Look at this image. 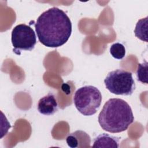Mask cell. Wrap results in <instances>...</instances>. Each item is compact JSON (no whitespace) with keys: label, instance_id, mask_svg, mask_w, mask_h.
Here are the masks:
<instances>
[{"label":"cell","instance_id":"obj_6","mask_svg":"<svg viewBox=\"0 0 148 148\" xmlns=\"http://www.w3.org/2000/svg\"><path fill=\"white\" fill-rule=\"evenodd\" d=\"M67 145L71 148H87L90 147L91 138L84 131H76L69 134L66 138Z\"/></svg>","mask_w":148,"mask_h":148},{"label":"cell","instance_id":"obj_10","mask_svg":"<svg viewBox=\"0 0 148 148\" xmlns=\"http://www.w3.org/2000/svg\"><path fill=\"white\" fill-rule=\"evenodd\" d=\"M148 64L147 62L145 61L143 63H139L136 70V77L138 81L147 84V72H148Z\"/></svg>","mask_w":148,"mask_h":148},{"label":"cell","instance_id":"obj_4","mask_svg":"<svg viewBox=\"0 0 148 148\" xmlns=\"http://www.w3.org/2000/svg\"><path fill=\"white\" fill-rule=\"evenodd\" d=\"M104 83L106 89L116 95H131L135 89L132 73L121 69L109 72Z\"/></svg>","mask_w":148,"mask_h":148},{"label":"cell","instance_id":"obj_2","mask_svg":"<svg viewBox=\"0 0 148 148\" xmlns=\"http://www.w3.org/2000/svg\"><path fill=\"white\" fill-rule=\"evenodd\" d=\"M98 123L105 131L119 133L128 129L134 122V116L130 105L120 98H110L100 112Z\"/></svg>","mask_w":148,"mask_h":148},{"label":"cell","instance_id":"obj_5","mask_svg":"<svg viewBox=\"0 0 148 148\" xmlns=\"http://www.w3.org/2000/svg\"><path fill=\"white\" fill-rule=\"evenodd\" d=\"M11 41L13 51L20 54L23 50L31 51L36 43V36L34 29L24 24L14 27L12 31Z\"/></svg>","mask_w":148,"mask_h":148},{"label":"cell","instance_id":"obj_7","mask_svg":"<svg viewBox=\"0 0 148 148\" xmlns=\"http://www.w3.org/2000/svg\"><path fill=\"white\" fill-rule=\"evenodd\" d=\"M37 109L43 115L50 116L55 113L58 109V103L54 95L49 92L41 98L38 101Z\"/></svg>","mask_w":148,"mask_h":148},{"label":"cell","instance_id":"obj_1","mask_svg":"<svg viewBox=\"0 0 148 148\" xmlns=\"http://www.w3.org/2000/svg\"><path fill=\"white\" fill-rule=\"evenodd\" d=\"M39 41L48 47L64 45L72 33V23L62 10L53 7L43 12L35 24Z\"/></svg>","mask_w":148,"mask_h":148},{"label":"cell","instance_id":"obj_8","mask_svg":"<svg viewBox=\"0 0 148 148\" xmlns=\"http://www.w3.org/2000/svg\"><path fill=\"white\" fill-rule=\"evenodd\" d=\"M119 139L107 134H102L94 139L92 147L117 148L119 146Z\"/></svg>","mask_w":148,"mask_h":148},{"label":"cell","instance_id":"obj_11","mask_svg":"<svg viewBox=\"0 0 148 148\" xmlns=\"http://www.w3.org/2000/svg\"><path fill=\"white\" fill-rule=\"evenodd\" d=\"M111 56L117 60L123 59L125 55V49L124 45L117 42L111 45L109 49Z\"/></svg>","mask_w":148,"mask_h":148},{"label":"cell","instance_id":"obj_3","mask_svg":"<svg viewBox=\"0 0 148 148\" xmlns=\"http://www.w3.org/2000/svg\"><path fill=\"white\" fill-rule=\"evenodd\" d=\"M77 110L84 116L94 114L102 102L100 91L92 86H85L78 88L73 98Z\"/></svg>","mask_w":148,"mask_h":148},{"label":"cell","instance_id":"obj_9","mask_svg":"<svg viewBox=\"0 0 148 148\" xmlns=\"http://www.w3.org/2000/svg\"><path fill=\"white\" fill-rule=\"evenodd\" d=\"M147 27L148 17L139 20L136 24L134 33L136 37L140 40L147 42Z\"/></svg>","mask_w":148,"mask_h":148}]
</instances>
